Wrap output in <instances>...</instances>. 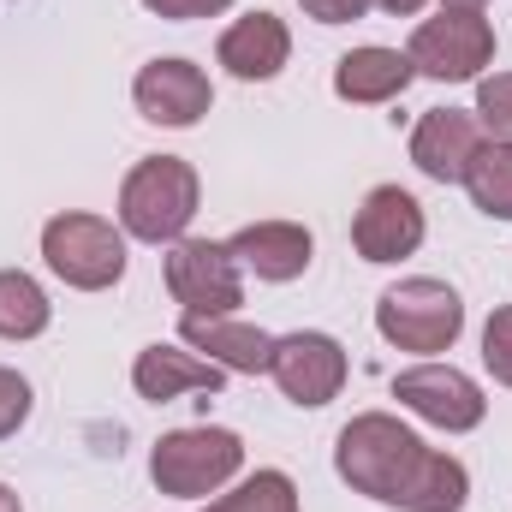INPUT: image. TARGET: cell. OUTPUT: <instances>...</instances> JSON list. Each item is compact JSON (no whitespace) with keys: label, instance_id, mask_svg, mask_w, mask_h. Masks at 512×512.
I'll return each mask as SVG.
<instances>
[{"label":"cell","instance_id":"ffe728a7","mask_svg":"<svg viewBox=\"0 0 512 512\" xmlns=\"http://www.w3.org/2000/svg\"><path fill=\"white\" fill-rule=\"evenodd\" d=\"M203 512H298V483L286 471H256L245 483H227Z\"/></svg>","mask_w":512,"mask_h":512},{"label":"cell","instance_id":"e0dca14e","mask_svg":"<svg viewBox=\"0 0 512 512\" xmlns=\"http://www.w3.org/2000/svg\"><path fill=\"white\" fill-rule=\"evenodd\" d=\"M411 60L405 48H382V42H364L352 54L334 60V96L352 102V108H382V102H399L411 90Z\"/></svg>","mask_w":512,"mask_h":512},{"label":"cell","instance_id":"ac0fdd59","mask_svg":"<svg viewBox=\"0 0 512 512\" xmlns=\"http://www.w3.org/2000/svg\"><path fill=\"white\" fill-rule=\"evenodd\" d=\"M48 322H54V304L42 280L24 268H0V340H36L48 334Z\"/></svg>","mask_w":512,"mask_h":512},{"label":"cell","instance_id":"5bb4252c","mask_svg":"<svg viewBox=\"0 0 512 512\" xmlns=\"http://www.w3.org/2000/svg\"><path fill=\"white\" fill-rule=\"evenodd\" d=\"M179 340L197 358L221 364L227 376H268V358H274V334H262L256 322H239V316H185Z\"/></svg>","mask_w":512,"mask_h":512},{"label":"cell","instance_id":"7a4b0ae2","mask_svg":"<svg viewBox=\"0 0 512 512\" xmlns=\"http://www.w3.org/2000/svg\"><path fill=\"white\" fill-rule=\"evenodd\" d=\"M203 179L185 155H143L120 179V227L143 245H179L185 227L197 221Z\"/></svg>","mask_w":512,"mask_h":512},{"label":"cell","instance_id":"9c48e42d","mask_svg":"<svg viewBox=\"0 0 512 512\" xmlns=\"http://www.w3.org/2000/svg\"><path fill=\"white\" fill-rule=\"evenodd\" d=\"M393 399H399L411 417H423L429 429H447V435H471V429H483V417H489L483 387L471 382L465 370L435 364V358L399 370V376H393Z\"/></svg>","mask_w":512,"mask_h":512},{"label":"cell","instance_id":"7c38bea8","mask_svg":"<svg viewBox=\"0 0 512 512\" xmlns=\"http://www.w3.org/2000/svg\"><path fill=\"white\" fill-rule=\"evenodd\" d=\"M483 143L489 137H483L471 108H429L417 120V131H411V161L435 185H465V173H471V161H477Z\"/></svg>","mask_w":512,"mask_h":512},{"label":"cell","instance_id":"d6986e66","mask_svg":"<svg viewBox=\"0 0 512 512\" xmlns=\"http://www.w3.org/2000/svg\"><path fill=\"white\" fill-rule=\"evenodd\" d=\"M465 191L489 221H512V143H483L477 149V161L465 173Z\"/></svg>","mask_w":512,"mask_h":512},{"label":"cell","instance_id":"83f0119b","mask_svg":"<svg viewBox=\"0 0 512 512\" xmlns=\"http://www.w3.org/2000/svg\"><path fill=\"white\" fill-rule=\"evenodd\" d=\"M447 6H471V12H483V6H489V0H447Z\"/></svg>","mask_w":512,"mask_h":512},{"label":"cell","instance_id":"484cf974","mask_svg":"<svg viewBox=\"0 0 512 512\" xmlns=\"http://www.w3.org/2000/svg\"><path fill=\"white\" fill-rule=\"evenodd\" d=\"M376 6H382V12H393V18H417L429 0H376Z\"/></svg>","mask_w":512,"mask_h":512},{"label":"cell","instance_id":"8992f818","mask_svg":"<svg viewBox=\"0 0 512 512\" xmlns=\"http://www.w3.org/2000/svg\"><path fill=\"white\" fill-rule=\"evenodd\" d=\"M405 60L417 78L435 84H471L483 78V66L495 60V24L471 6H441L435 18H423L405 42Z\"/></svg>","mask_w":512,"mask_h":512},{"label":"cell","instance_id":"5b68a950","mask_svg":"<svg viewBox=\"0 0 512 512\" xmlns=\"http://www.w3.org/2000/svg\"><path fill=\"white\" fill-rule=\"evenodd\" d=\"M42 262L72 286V292H108L126 280V227L66 209L42 227Z\"/></svg>","mask_w":512,"mask_h":512},{"label":"cell","instance_id":"4316f807","mask_svg":"<svg viewBox=\"0 0 512 512\" xmlns=\"http://www.w3.org/2000/svg\"><path fill=\"white\" fill-rule=\"evenodd\" d=\"M0 512H24V501H18V495H12L6 483H0Z\"/></svg>","mask_w":512,"mask_h":512},{"label":"cell","instance_id":"3957f363","mask_svg":"<svg viewBox=\"0 0 512 512\" xmlns=\"http://www.w3.org/2000/svg\"><path fill=\"white\" fill-rule=\"evenodd\" d=\"M245 471V441L221 423H191L155 441L149 453V477L161 495L173 501H215L233 477Z\"/></svg>","mask_w":512,"mask_h":512},{"label":"cell","instance_id":"52a82bcc","mask_svg":"<svg viewBox=\"0 0 512 512\" xmlns=\"http://www.w3.org/2000/svg\"><path fill=\"white\" fill-rule=\"evenodd\" d=\"M167 292L185 316H233L245 304V268L227 239H179L167 245Z\"/></svg>","mask_w":512,"mask_h":512},{"label":"cell","instance_id":"44dd1931","mask_svg":"<svg viewBox=\"0 0 512 512\" xmlns=\"http://www.w3.org/2000/svg\"><path fill=\"white\" fill-rule=\"evenodd\" d=\"M477 126L489 143H512V72H495V78H483L477 84Z\"/></svg>","mask_w":512,"mask_h":512},{"label":"cell","instance_id":"ba28073f","mask_svg":"<svg viewBox=\"0 0 512 512\" xmlns=\"http://www.w3.org/2000/svg\"><path fill=\"white\" fill-rule=\"evenodd\" d=\"M346 346L322 328H298V334H274V358H268V376L274 387L298 405V411H322L328 399H340L346 387Z\"/></svg>","mask_w":512,"mask_h":512},{"label":"cell","instance_id":"30bf717a","mask_svg":"<svg viewBox=\"0 0 512 512\" xmlns=\"http://www.w3.org/2000/svg\"><path fill=\"white\" fill-rule=\"evenodd\" d=\"M131 102H137V114H143L149 126L191 131V126H203V114L215 108V84H209V72H203L197 60L167 54V60L137 66V78H131Z\"/></svg>","mask_w":512,"mask_h":512},{"label":"cell","instance_id":"4fadbf2b","mask_svg":"<svg viewBox=\"0 0 512 512\" xmlns=\"http://www.w3.org/2000/svg\"><path fill=\"white\" fill-rule=\"evenodd\" d=\"M215 60H221L239 84H268V78H280L286 60H292V30H286V18H274V12H245V18H233V24L221 30Z\"/></svg>","mask_w":512,"mask_h":512},{"label":"cell","instance_id":"2e32d148","mask_svg":"<svg viewBox=\"0 0 512 512\" xmlns=\"http://www.w3.org/2000/svg\"><path fill=\"white\" fill-rule=\"evenodd\" d=\"M227 251L239 256V268H251L256 280L286 286V280H298V274L310 268L316 239H310V227H298V221H251V227H239V233L227 239Z\"/></svg>","mask_w":512,"mask_h":512},{"label":"cell","instance_id":"8fae6325","mask_svg":"<svg viewBox=\"0 0 512 512\" xmlns=\"http://www.w3.org/2000/svg\"><path fill=\"white\" fill-rule=\"evenodd\" d=\"M423 239H429V215L399 185H376L352 215V245L364 262H405V256H417Z\"/></svg>","mask_w":512,"mask_h":512},{"label":"cell","instance_id":"603a6c76","mask_svg":"<svg viewBox=\"0 0 512 512\" xmlns=\"http://www.w3.org/2000/svg\"><path fill=\"white\" fill-rule=\"evenodd\" d=\"M30 405H36L30 382H24L18 370H6V364H0V441H12V435L30 423Z\"/></svg>","mask_w":512,"mask_h":512},{"label":"cell","instance_id":"9a60e30c","mask_svg":"<svg viewBox=\"0 0 512 512\" xmlns=\"http://www.w3.org/2000/svg\"><path fill=\"white\" fill-rule=\"evenodd\" d=\"M221 382H227V370L209 364V358H197L185 340H179V346H173V340H155V346H143L137 364H131V387H137V399H149V405H167V399H179V393H221Z\"/></svg>","mask_w":512,"mask_h":512},{"label":"cell","instance_id":"6da1fadb","mask_svg":"<svg viewBox=\"0 0 512 512\" xmlns=\"http://www.w3.org/2000/svg\"><path fill=\"white\" fill-rule=\"evenodd\" d=\"M334 471L358 495L399 512H459L471 501V471L453 453L423 447L399 417L364 411L334 441Z\"/></svg>","mask_w":512,"mask_h":512},{"label":"cell","instance_id":"cb8c5ba5","mask_svg":"<svg viewBox=\"0 0 512 512\" xmlns=\"http://www.w3.org/2000/svg\"><path fill=\"white\" fill-rule=\"evenodd\" d=\"M227 6H239V0H143V12H155V18H167V24H191V18H221Z\"/></svg>","mask_w":512,"mask_h":512},{"label":"cell","instance_id":"7402d4cb","mask_svg":"<svg viewBox=\"0 0 512 512\" xmlns=\"http://www.w3.org/2000/svg\"><path fill=\"white\" fill-rule=\"evenodd\" d=\"M483 370L512 387V304H495V316L483 322Z\"/></svg>","mask_w":512,"mask_h":512},{"label":"cell","instance_id":"277c9868","mask_svg":"<svg viewBox=\"0 0 512 512\" xmlns=\"http://www.w3.org/2000/svg\"><path fill=\"white\" fill-rule=\"evenodd\" d=\"M376 334L393 352H417V358L453 352L459 334H465V298L447 280H429V274L399 280L376 298Z\"/></svg>","mask_w":512,"mask_h":512},{"label":"cell","instance_id":"d4e9b609","mask_svg":"<svg viewBox=\"0 0 512 512\" xmlns=\"http://www.w3.org/2000/svg\"><path fill=\"white\" fill-rule=\"evenodd\" d=\"M304 6V18H316V24H358L376 0H298Z\"/></svg>","mask_w":512,"mask_h":512}]
</instances>
